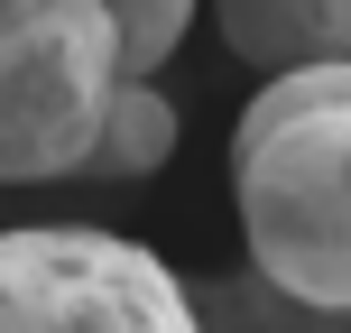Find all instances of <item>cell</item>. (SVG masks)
<instances>
[{"instance_id": "5b68a950", "label": "cell", "mask_w": 351, "mask_h": 333, "mask_svg": "<svg viewBox=\"0 0 351 333\" xmlns=\"http://www.w3.org/2000/svg\"><path fill=\"white\" fill-rule=\"evenodd\" d=\"M176 139H185V111L158 93V74H121L74 176H93V185H139V176H158L176 158Z\"/></svg>"}, {"instance_id": "7a4b0ae2", "label": "cell", "mask_w": 351, "mask_h": 333, "mask_svg": "<svg viewBox=\"0 0 351 333\" xmlns=\"http://www.w3.org/2000/svg\"><path fill=\"white\" fill-rule=\"evenodd\" d=\"M121 84L102 0H0V185H56L84 167Z\"/></svg>"}, {"instance_id": "52a82bcc", "label": "cell", "mask_w": 351, "mask_h": 333, "mask_svg": "<svg viewBox=\"0 0 351 333\" xmlns=\"http://www.w3.org/2000/svg\"><path fill=\"white\" fill-rule=\"evenodd\" d=\"M194 10H204V0H102L111 47H121V74H158L167 56L194 37Z\"/></svg>"}, {"instance_id": "6da1fadb", "label": "cell", "mask_w": 351, "mask_h": 333, "mask_svg": "<svg viewBox=\"0 0 351 333\" xmlns=\"http://www.w3.org/2000/svg\"><path fill=\"white\" fill-rule=\"evenodd\" d=\"M231 213L250 278L305 306H351V56L259 74L231 130Z\"/></svg>"}, {"instance_id": "277c9868", "label": "cell", "mask_w": 351, "mask_h": 333, "mask_svg": "<svg viewBox=\"0 0 351 333\" xmlns=\"http://www.w3.org/2000/svg\"><path fill=\"white\" fill-rule=\"evenodd\" d=\"M222 47L250 74H287V65H324L351 56V0H204Z\"/></svg>"}, {"instance_id": "3957f363", "label": "cell", "mask_w": 351, "mask_h": 333, "mask_svg": "<svg viewBox=\"0 0 351 333\" xmlns=\"http://www.w3.org/2000/svg\"><path fill=\"white\" fill-rule=\"evenodd\" d=\"M0 333H204V315L148 241L28 222L0 231Z\"/></svg>"}, {"instance_id": "8992f818", "label": "cell", "mask_w": 351, "mask_h": 333, "mask_svg": "<svg viewBox=\"0 0 351 333\" xmlns=\"http://www.w3.org/2000/svg\"><path fill=\"white\" fill-rule=\"evenodd\" d=\"M194 315H204V333H351V306H305V297H278L268 278H204L194 287Z\"/></svg>"}]
</instances>
